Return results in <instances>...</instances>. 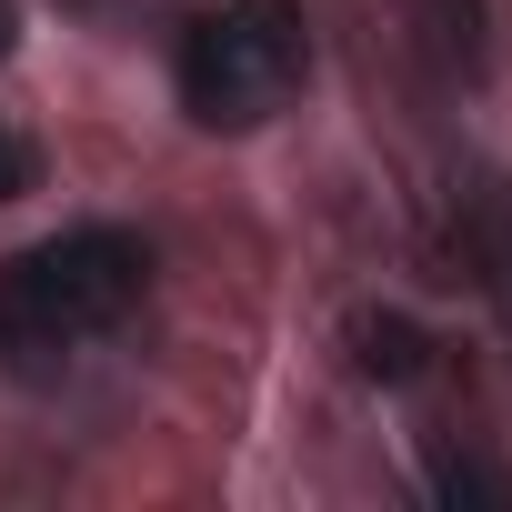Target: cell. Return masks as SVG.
<instances>
[{"mask_svg": "<svg viewBox=\"0 0 512 512\" xmlns=\"http://www.w3.org/2000/svg\"><path fill=\"white\" fill-rule=\"evenodd\" d=\"M151 292V251L111 221H81V231H51L31 251L0 262V372L21 382H51L71 352H91L101 332H121Z\"/></svg>", "mask_w": 512, "mask_h": 512, "instance_id": "obj_1", "label": "cell"}, {"mask_svg": "<svg viewBox=\"0 0 512 512\" xmlns=\"http://www.w3.org/2000/svg\"><path fill=\"white\" fill-rule=\"evenodd\" d=\"M302 81H312L302 0H221L181 41V111L201 131H262L272 111H292Z\"/></svg>", "mask_w": 512, "mask_h": 512, "instance_id": "obj_2", "label": "cell"}, {"mask_svg": "<svg viewBox=\"0 0 512 512\" xmlns=\"http://www.w3.org/2000/svg\"><path fill=\"white\" fill-rule=\"evenodd\" d=\"M402 21L442 81H482V0H402Z\"/></svg>", "mask_w": 512, "mask_h": 512, "instance_id": "obj_3", "label": "cell"}, {"mask_svg": "<svg viewBox=\"0 0 512 512\" xmlns=\"http://www.w3.org/2000/svg\"><path fill=\"white\" fill-rule=\"evenodd\" d=\"M462 262L512 322V191L502 181H472V201H462Z\"/></svg>", "mask_w": 512, "mask_h": 512, "instance_id": "obj_4", "label": "cell"}, {"mask_svg": "<svg viewBox=\"0 0 512 512\" xmlns=\"http://www.w3.org/2000/svg\"><path fill=\"white\" fill-rule=\"evenodd\" d=\"M352 362H362V382H422L432 372V342L402 322V312H352Z\"/></svg>", "mask_w": 512, "mask_h": 512, "instance_id": "obj_5", "label": "cell"}, {"mask_svg": "<svg viewBox=\"0 0 512 512\" xmlns=\"http://www.w3.org/2000/svg\"><path fill=\"white\" fill-rule=\"evenodd\" d=\"M432 492L442 502H512V472L502 462H472V452H442L432 462Z\"/></svg>", "mask_w": 512, "mask_h": 512, "instance_id": "obj_6", "label": "cell"}, {"mask_svg": "<svg viewBox=\"0 0 512 512\" xmlns=\"http://www.w3.org/2000/svg\"><path fill=\"white\" fill-rule=\"evenodd\" d=\"M21 191H41V141L21 121H0V201H21Z\"/></svg>", "mask_w": 512, "mask_h": 512, "instance_id": "obj_7", "label": "cell"}, {"mask_svg": "<svg viewBox=\"0 0 512 512\" xmlns=\"http://www.w3.org/2000/svg\"><path fill=\"white\" fill-rule=\"evenodd\" d=\"M11 31H21V21H11V0H0V61H11Z\"/></svg>", "mask_w": 512, "mask_h": 512, "instance_id": "obj_8", "label": "cell"}, {"mask_svg": "<svg viewBox=\"0 0 512 512\" xmlns=\"http://www.w3.org/2000/svg\"><path fill=\"white\" fill-rule=\"evenodd\" d=\"M71 11H101V0H71Z\"/></svg>", "mask_w": 512, "mask_h": 512, "instance_id": "obj_9", "label": "cell"}]
</instances>
